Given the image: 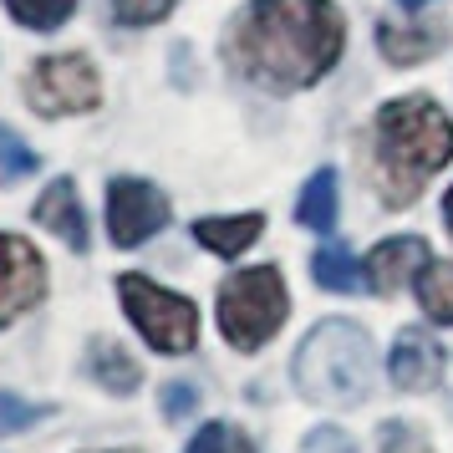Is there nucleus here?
Returning <instances> with one entry per match:
<instances>
[{
    "mask_svg": "<svg viewBox=\"0 0 453 453\" xmlns=\"http://www.w3.org/2000/svg\"><path fill=\"white\" fill-rule=\"evenodd\" d=\"M342 11L331 0H250L225 31V62L260 92L290 97L342 57Z\"/></svg>",
    "mask_w": 453,
    "mask_h": 453,
    "instance_id": "f257e3e1",
    "label": "nucleus"
},
{
    "mask_svg": "<svg viewBox=\"0 0 453 453\" xmlns=\"http://www.w3.org/2000/svg\"><path fill=\"white\" fill-rule=\"evenodd\" d=\"M449 158L453 118L423 92L392 97L372 118V188L388 209H408Z\"/></svg>",
    "mask_w": 453,
    "mask_h": 453,
    "instance_id": "f03ea898",
    "label": "nucleus"
},
{
    "mask_svg": "<svg viewBox=\"0 0 453 453\" xmlns=\"http://www.w3.org/2000/svg\"><path fill=\"white\" fill-rule=\"evenodd\" d=\"M296 388L316 408H362L377 388V347L347 316H326L296 347Z\"/></svg>",
    "mask_w": 453,
    "mask_h": 453,
    "instance_id": "7ed1b4c3",
    "label": "nucleus"
},
{
    "mask_svg": "<svg viewBox=\"0 0 453 453\" xmlns=\"http://www.w3.org/2000/svg\"><path fill=\"white\" fill-rule=\"evenodd\" d=\"M290 311V296H286V280L275 265H255V270H240L219 286V331H225L229 347L240 351H260L280 331Z\"/></svg>",
    "mask_w": 453,
    "mask_h": 453,
    "instance_id": "20e7f679",
    "label": "nucleus"
},
{
    "mask_svg": "<svg viewBox=\"0 0 453 453\" xmlns=\"http://www.w3.org/2000/svg\"><path fill=\"white\" fill-rule=\"evenodd\" d=\"M118 301L153 351H188L199 342V306L179 290H164L158 280L138 275V270L118 275Z\"/></svg>",
    "mask_w": 453,
    "mask_h": 453,
    "instance_id": "39448f33",
    "label": "nucleus"
},
{
    "mask_svg": "<svg viewBox=\"0 0 453 453\" xmlns=\"http://www.w3.org/2000/svg\"><path fill=\"white\" fill-rule=\"evenodd\" d=\"M26 103L36 107L42 118H72V112H92L103 103V82L97 66L66 51V57H42L26 72Z\"/></svg>",
    "mask_w": 453,
    "mask_h": 453,
    "instance_id": "423d86ee",
    "label": "nucleus"
},
{
    "mask_svg": "<svg viewBox=\"0 0 453 453\" xmlns=\"http://www.w3.org/2000/svg\"><path fill=\"white\" fill-rule=\"evenodd\" d=\"M168 225V199L143 179H112L107 184V234L112 245L138 250Z\"/></svg>",
    "mask_w": 453,
    "mask_h": 453,
    "instance_id": "0eeeda50",
    "label": "nucleus"
},
{
    "mask_svg": "<svg viewBox=\"0 0 453 453\" xmlns=\"http://www.w3.org/2000/svg\"><path fill=\"white\" fill-rule=\"evenodd\" d=\"M42 296H46V260L36 255V245H26L16 234H0V326H11Z\"/></svg>",
    "mask_w": 453,
    "mask_h": 453,
    "instance_id": "6e6552de",
    "label": "nucleus"
},
{
    "mask_svg": "<svg viewBox=\"0 0 453 453\" xmlns=\"http://www.w3.org/2000/svg\"><path fill=\"white\" fill-rule=\"evenodd\" d=\"M392 382L403 392H428L443 382V347L433 342V331L423 326H408V331H397V342H392Z\"/></svg>",
    "mask_w": 453,
    "mask_h": 453,
    "instance_id": "1a4fd4ad",
    "label": "nucleus"
},
{
    "mask_svg": "<svg viewBox=\"0 0 453 453\" xmlns=\"http://www.w3.org/2000/svg\"><path fill=\"white\" fill-rule=\"evenodd\" d=\"M362 270H367V286L377 290V296H397L408 280H418V275L428 270V245H423L418 234L382 240V245L362 260Z\"/></svg>",
    "mask_w": 453,
    "mask_h": 453,
    "instance_id": "9d476101",
    "label": "nucleus"
},
{
    "mask_svg": "<svg viewBox=\"0 0 453 453\" xmlns=\"http://www.w3.org/2000/svg\"><path fill=\"white\" fill-rule=\"evenodd\" d=\"M31 219L42 229H51L66 250H77V255L87 250V214H82V199H77V184L72 179H51L42 188L36 209H31Z\"/></svg>",
    "mask_w": 453,
    "mask_h": 453,
    "instance_id": "9b49d317",
    "label": "nucleus"
},
{
    "mask_svg": "<svg viewBox=\"0 0 453 453\" xmlns=\"http://www.w3.org/2000/svg\"><path fill=\"white\" fill-rule=\"evenodd\" d=\"M260 229H265L260 214H225V219H194V240L204 250H214V255L234 260L240 250H250L260 240Z\"/></svg>",
    "mask_w": 453,
    "mask_h": 453,
    "instance_id": "f8f14e48",
    "label": "nucleus"
},
{
    "mask_svg": "<svg viewBox=\"0 0 453 453\" xmlns=\"http://www.w3.org/2000/svg\"><path fill=\"white\" fill-rule=\"evenodd\" d=\"M377 46H382V57L397 62V66L428 62L433 51H443V26H392V21H382L377 26Z\"/></svg>",
    "mask_w": 453,
    "mask_h": 453,
    "instance_id": "ddd939ff",
    "label": "nucleus"
},
{
    "mask_svg": "<svg viewBox=\"0 0 453 453\" xmlns=\"http://www.w3.org/2000/svg\"><path fill=\"white\" fill-rule=\"evenodd\" d=\"M87 372H92L97 388H107V392H138V382H143L133 351L118 347V342H107V336H97V342L87 347Z\"/></svg>",
    "mask_w": 453,
    "mask_h": 453,
    "instance_id": "4468645a",
    "label": "nucleus"
},
{
    "mask_svg": "<svg viewBox=\"0 0 453 453\" xmlns=\"http://www.w3.org/2000/svg\"><path fill=\"white\" fill-rule=\"evenodd\" d=\"M296 219L316 234H331L336 229V168H316L296 199Z\"/></svg>",
    "mask_w": 453,
    "mask_h": 453,
    "instance_id": "2eb2a0df",
    "label": "nucleus"
},
{
    "mask_svg": "<svg viewBox=\"0 0 453 453\" xmlns=\"http://www.w3.org/2000/svg\"><path fill=\"white\" fill-rule=\"evenodd\" d=\"M311 275H316L321 290H336V296H357V290L367 286V270L351 260L347 245H321L311 255Z\"/></svg>",
    "mask_w": 453,
    "mask_h": 453,
    "instance_id": "dca6fc26",
    "label": "nucleus"
},
{
    "mask_svg": "<svg viewBox=\"0 0 453 453\" xmlns=\"http://www.w3.org/2000/svg\"><path fill=\"white\" fill-rule=\"evenodd\" d=\"M418 306L438 326H453V260H428V270L418 275Z\"/></svg>",
    "mask_w": 453,
    "mask_h": 453,
    "instance_id": "f3484780",
    "label": "nucleus"
},
{
    "mask_svg": "<svg viewBox=\"0 0 453 453\" xmlns=\"http://www.w3.org/2000/svg\"><path fill=\"white\" fill-rule=\"evenodd\" d=\"M11 5V16L31 31H57V26L77 11V0H5Z\"/></svg>",
    "mask_w": 453,
    "mask_h": 453,
    "instance_id": "a211bd4d",
    "label": "nucleus"
},
{
    "mask_svg": "<svg viewBox=\"0 0 453 453\" xmlns=\"http://www.w3.org/2000/svg\"><path fill=\"white\" fill-rule=\"evenodd\" d=\"M184 453H255V443L234 423H204V428L188 438Z\"/></svg>",
    "mask_w": 453,
    "mask_h": 453,
    "instance_id": "6ab92c4d",
    "label": "nucleus"
},
{
    "mask_svg": "<svg viewBox=\"0 0 453 453\" xmlns=\"http://www.w3.org/2000/svg\"><path fill=\"white\" fill-rule=\"evenodd\" d=\"M377 453H433V443H428V433L418 428V423L388 418V423L377 428Z\"/></svg>",
    "mask_w": 453,
    "mask_h": 453,
    "instance_id": "aec40b11",
    "label": "nucleus"
},
{
    "mask_svg": "<svg viewBox=\"0 0 453 453\" xmlns=\"http://www.w3.org/2000/svg\"><path fill=\"white\" fill-rule=\"evenodd\" d=\"M36 148H26L11 127H0V184H16V179H26V173H36Z\"/></svg>",
    "mask_w": 453,
    "mask_h": 453,
    "instance_id": "412c9836",
    "label": "nucleus"
},
{
    "mask_svg": "<svg viewBox=\"0 0 453 453\" xmlns=\"http://www.w3.org/2000/svg\"><path fill=\"white\" fill-rule=\"evenodd\" d=\"M179 0H112V21L118 26H158Z\"/></svg>",
    "mask_w": 453,
    "mask_h": 453,
    "instance_id": "4be33fe9",
    "label": "nucleus"
},
{
    "mask_svg": "<svg viewBox=\"0 0 453 453\" xmlns=\"http://www.w3.org/2000/svg\"><path fill=\"white\" fill-rule=\"evenodd\" d=\"M36 418H42L36 403H21L16 392H0V433H21V428H31Z\"/></svg>",
    "mask_w": 453,
    "mask_h": 453,
    "instance_id": "5701e85b",
    "label": "nucleus"
},
{
    "mask_svg": "<svg viewBox=\"0 0 453 453\" xmlns=\"http://www.w3.org/2000/svg\"><path fill=\"white\" fill-rule=\"evenodd\" d=\"M301 453H357V443H351L342 428H311Z\"/></svg>",
    "mask_w": 453,
    "mask_h": 453,
    "instance_id": "b1692460",
    "label": "nucleus"
},
{
    "mask_svg": "<svg viewBox=\"0 0 453 453\" xmlns=\"http://www.w3.org/2000/svg\"><path fill=\"white\" fill-rule=\"evenodd\" d=\"M194 403H199V392L188 388V382H168V388H164V412L173 418V423H179V418H188V412H194Z\"/></svg>",
    "mask_w": 453,
    "mask_h": 453,
    "instance_id": "393cba45",
    "label": "nucleus"
},
{
    "mask_svg": "<svg viewBox=\"0 0 453 453\" xmlns=\"http://www.w3.org/2000/svg\"><path fill=\"white\" fill-rule=\"evenodd\" d=\"M443 225H449V234H453V188L443 194Z\"/></svg>",
    "mask_w": 453,
    "mask_h": 453,
    "instance_id": "a878e982",
    "label": "nucleus"
},
{
    "mask_svg": "<svg viewBox=\"0 0 453 453\" xmlns=\"http://www.w3.org/2000/svg\"><path fill=\"white\" fill-rule=\"evenodd\" d=\"M403 5H408V11H423V5H428V0H403Z\"/></svg>",
    "mask_w": 453,
    "mask_h": 453,
    "instance_id": "bb28decb",
    "label": "nucleus"
},
{
    "mask_svg": "<svg viewBox=\"0 0 453 453\" xmlns=\"http://www.w3.org/2000/svg\"><path fill=\"white\" fill-rule=\"evenodd\" d=\"M107 453H138V449H107Z\"/></svg>",
    "mask_w": 453,
    "mask_h": 453,
    "instance_id": "cd10ccee",
    "label": "nucleus"
}]
</instances>
